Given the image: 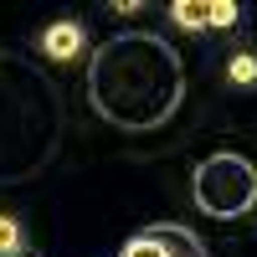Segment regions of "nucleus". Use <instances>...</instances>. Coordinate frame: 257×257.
Instances as JSON below:
<instances>
[{
    "label": "nucleus",
    "instance_id": "nucleus-1",
    "mask_svg": "<svg viewBox=\"0 0 257 257\" xmlns=\"http://www.w3.org/2000/svg\"><path fill=\"white\" fill-rule=\"evenodd\" d=\"M185 62L155 31H118L88 62V103L123 134H149L180 113Z\"/></svg>",
    "mask_w": 257,
    "mask_h": 257
},
{
    "label": "nucleus",
    "instance_id": "nucleus-4",
    "mask_svg": "<svg viewBox=\"0 0 257 257\" xmlns=\"http://www.w3.org/2000/svg\"><path fill=\"white\" fill-rule=\"evenodd\" d=\"M41 52H47L52 62H77L82 57V41H88V31H82V21H52L47 31L36 36Z\"/></svg>",
    "mask_w": 257,
    "mask_h": 257
},
{
    "label": "nucleus",
    "instance_id": "nucleus-5",
    "mask_svg": "<svg viewBox=\"0 0 257 257\" xmlns=\"http://www.w3.org/2000/svg\"><path fill=\"white\" fill-rule=\"evenodd\" d=\"M170 21L185 31H206V6H196V0H175L170 6Z\"/></svg>",
    "mask_w": 257,
    "mask_h": 257
},
{
    "label": "nucleus",
    "instance_id": "nucleus-2",
    "mask_svg": "<svg viewBox=\"0 0 257 257\" xmlns=\"http://www.w3.org/2000/svg\"><path fill=\"white\" fill-rule=\"evenodd\" d=\"M190 185H196V206L211 221H242L257 206V170L247 155H231V149L206 155L190 175Z\"/></svg>",
    "mask_w": 257,
    "mask_h": 257
},
{
    "label": "nucleus",
    "instance_id": "nucleus-7",
    "mask_svg": "<svg viewBox=\"0 0 257 257\" xmlns=\"http://www.w3.org/2000/svg\"><path fill=\"white\" fill-rule=\"evenodd\" d=\"M21 247H26V231H21L16 216H0V257H16Z\"/></svg>",
    "mask_w": 257,
    "mask_h": 257
},
{
    "label": "nucleus",
    "instance_id": "nucleus-6",
    "mask_svg": "<svg viewBox=\"0 0 257 257\" xmlns=\"http://www.w3.org/2000/svg\"><path fill=\"white\" fill-rule=\"evenodd\" d=\"M226 77L237 82V88H257V57L252 52H237V57L226 62Z\"/></svg>",
    "mask_w": 257,
    "mask_h": 257
},
{
    "label": "nucleus",
    "instance_id": "nucleus-8",
    "mask_svg": "<svg viewBox=\"0 0 257 257\" xmlns=\"http://www.w3.org/2000/svg\"><path fill=\"white\" fill-rule=\"evenodd\" d=\"M237 6L231 0H216V6H206V26H216V31H226V26H237Z\"/></svg>",
    "mask_w": 257,
    "mask_h": 257
},
{
    "label": "nucleus",
    "instance_id": "nucleus-9",
    "mask_svg": "<svg viewBox=\"0 0 257 257\" xmlns=\"http://www.w3.org/2000/svg\"><path fill=\"white\" fill-rule=\"evenodd\" d=\"M16 257H26V252H16Z\"/></svg>",
    "mask_w": 257,
    "mask_h": 257
},
{
    "label": "nucleus",
    "instance_id": "nucleus-3",
    "mask_svg": "<svg viewBox=\"0 0 257 257\" xmlns=\"http://www.w3.org/2000/svg\"><path fill=\"white\" fill-rule=\"evenodd\" d=\"M118 257H206V242L180 221H160V226L134 231Z\"/></svg>",
    "mask_w": 257,
    "mask_h": 257
}]
</instances>
